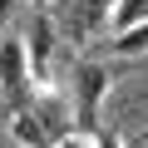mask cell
I'll return each mask as SVG.
<instances>
[{"mask_svg": "<svg viewBox=\"0 0 148 148\" xmlns=\"http://www.w3.org/2000/svg\"><path fill=\"white\" fill-rule=\"evenodd\" d=\"M15 5H20V0H0V20H10V15H15Z\"/></svg>", "mask_w": 148, "mask_h": 148, "instance_id": "30bf717a", "label": "cell"}, {"mask_svg": "<svg viewBox=\"0 0 148 148\" xmlns=\"http://www.w3.org/2000/svg\"><path fill=\"white\" fill-rule=\"evenodd\" d=\"M25 49H30V69H35V89L49 94V69H54V20L35 15L25 30Z\"/></svg>", "mask_w": 148, "mask_h": 148, "instance_id": "3957f363", "label": "cell"}, {"mask_svg": "<svg viewBox=\"0 0 148 148\" xmlns=\"http://www.w3.org/2000/svg\"><path fill=\"white\" fill-rule=\"evenodd\" d=\"M0 94H5L10 114L35 104V99H30V94H35V69H30L25 35H5V40H0Z\"/></svg>", "mask_w": 148, "mask_h": 148, "instance_id": "7a4b0ae2", "label": "cell"}, {"mask_svg": "<svg viewBox=\"0 0 148 148\" xmlns=\"http://www.w3.org/2000/svg\"><path fill=\"white\" fill-rule=\"evenodd\" d=\"M59 148H94V138H84V133H69V138H64Z\"/></svg>", "mask_w": 148, "mask_h": 148, "instance_id": "9c48e42d", "label": "cell"}, {"mask_svg": "<svg viewBox=\"0 0 148 148\" xmlns=\"http://www.w3.org/2000/svg\"><path fill=\"white\" fill-rule=\"evenodd\" d=\"M69 10H74V25H79V35H94L99 25H109L114 0H69Z\"/></svg>", "mask_w": 148, "mask_h": 148, "instance_id": "5b68a950", "label": "cell"}, {"mask_svg": "<svg viewBox=\"0 0 148 148\" xmlns=\"http://www.w3.org/2000/svg\"><path fill=\"white\" fill-rule=\"evenodd\" d=\"M94 148H123V138H119L114 128H99V133H94Z\"/></svg>", "mask_w": 148, "mask_h": 148, "instance_id": "ba28073f", "label": "cell"}, {"mask_svg": "<svg viewBox=\"0 0 148 148\" xmlns=\"http://www.w3.org/2000/svg\"><path fill=\"white\" fill-rule=\"evenodd\" d=\"M143 20H148V0H114L109 30H114V35H123V30H133V25H143Z\"/></svg>", "mask_w": 148, "mask_h": 148, "instance_id": "8992f818", "label": "cell"}, {"mask_svg": "<svg viewBox=\"0 0 148 148\" xmlns=\"http://www.w3.org/2000/svg\"><path fill=\"white\" fill-rule=\"evenodd\" d=\"M114 49H119V54H128V59L148 54V20H143V25H133V30H123V35H114Z\"/></svg>", "mask_w": 148, "mask_h": 148, "instance_id": "52a82bcc", "label": "cell"}, {"mask_svg": "<svg viewBox=\"0 0 148 148\" xmlns=\"http://www.w3.org/2000/svg\"><path fill=\"white\" fill-rule=\"evenodd\" d=\"M10 138H15L20 148H59V143H64V138H59V128H54L35 104L10 114Z\"/></svg>", "mask_w": 148, "mask_h": 148, "instance_id": "277c9868", "label": "cell"}, {"mask_svg": "<svg viewBox=\"0 0 148 148\" xmlns=\"http://www.w3.org/2000/svg\"><path fill=\"white\" fill-rule=\"evenodd\" d=\"M114 64L109 59H79L74 64V84H69V104H74V128H79L84 138L99 133V109L114 89Z\"/></svg>", "mask_w": 148, "mask_h": 148, "instance_id": "6da1fadb", "label": "cell"}]
</instances>
